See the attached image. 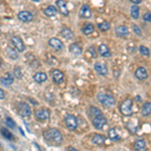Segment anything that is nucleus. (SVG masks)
I'll use <instances>...</instances> for the list:
<instances>
[{"instance_id":"26","label":"nucleus","mask_w":151,"mask_h":151,"mask_svg":"<svg viewBox=\"0 0 151 151\" xmlns=\"http://www.w3.org/2000/svg\"><path fill=\"white\" fill-rule=\"evenodd\" d=\"M130 14L131 17L133 19H138L139 18V14H140V9L137 5H132L130 8Z\"/></svg>"},{"instance_id":"19","label":"nucleus","mask_w":151,"mask_h":151,"mask_svg":"<svg viewBox=\"0 0 151 151\" xmlns=\"http://www.w3.org/2000/svg\"><path fill=\"white\" fill-rule=\"evenodd\" d=\"M80 15L83 18H90L92 16V12H91V8H90L89 5L87 4H84L81 9H80Z\"/></svg>"},{"instance_id":"6","label":"nucleus","mask_w":151,"mask_h":151,"mask_svg":"<svg viewBox=\"0 0 151 151\" xmlns=\"http://www.w3.org/2000/svg\"><path fill=\"white\" fill-rule=\"evenodd\" d=\"M92 124H93L95 129H98V130H101V129L104 128L105 125H107V119L105 118L104 115H100L93 118V121H92Z\"/></svg>"},{"instance_id":"27","label":"nucleus","mask_w":151,"mask_h":151,"mask_svg":"<svg viewBox=\"0 0 151 151\" xmlns=\"http://www.w3.org/2000/svg\"><path fill=\"white\" fill-rule=\"evenodd\" d=\"M62 35L64 36L65 40H73L74 38V32L68 27H65L62 30Z\"/></svg>"},{"instance_id":"9","label":"nucleus","mask_w":151,"mask_h":151,"mask_svg":"<svg viewBox=\"0 0 151 151\" xmlns=\"http://www.w3.org/2000/svg\"><path fill=\"white\" fill-rule=\"evenodd\" d=\"M50 75H52V81L55 82V84L60 85L64 82V79H65L64 73L60 72V70H52V72H50Z\"/></svg>"},{"instance_id":"42","label":"nucleus","mask_w":151,"mask_h":151,"mask_svg":"<svg viewBox=\"0 0 151 151\" xmlns=\"http://www.w3.org/2000/svg\"><path fill=\"white\" fill-rule=\"evenodd\" d=\"M32 1H35V2H38L40 0H32Z\"/></svg>"},{"instance_id":"34","label":"nucleus","mask_w":151,"mask_h":151,"mask_svg":"<svg viewBox=\"0 0 151 151\" xmlns=\"http://www.w3.org/2000/svg\"><path fill=\"white\" fill-rule=\"evenodd\" d=\"M4 122H5V124H6L7 127H9V128H11V129H14V128L16 127V124H15V122H14V121L12 120L11 118H9V117H7V118H5V120H4Z\"/></svg>"},{"instance_id":"38","label":"nucleus","mask_w":151,"mask_h":151,"mask_svg":"<svg viewBox=\"0 0 151 151\" xmlns=\"http://www.w3.org/2000/svg\"><path fill=\"white\" fill-rule=\"evenodd\" d=\"M89 52L91 53V55L93 58H96L97 57V52H96V50H95L94 47H89Z\"/></svg>"},{"instance_id":"2","label":"nucleus","mask_w":151,"mask_h":151,"mask_svg":"<svg viewBox=\"0 0 151 151\" xmlns=\"http://www.w3.org/2000/svg\"><path fill=\"white\" fill-rule=\"evenodd\" d=\"M97 99H98V101L100 103L103 105L104 107H106V108H111V107L115 106V104H116V101L113 96L105 94V93H99L98 96H97Z\"/></svg>"},{"instance_id":"1","label":"nucleus","mask_w":151,"mask_h":151,"mask_svg":"<svg viewBox=\"0 0 151 151\" xmlns=\"http://www.w3.org/2000/svg\"><path fill=\"white\" fill-rule=\"evenodd\" d=\"M43 138L50 144L60 145L63 142L62 133L55 128H50L43 132Z\"/></svg>"},{"instance_id":"28","label":"nucleus","mask_w":151,"mask_h":151,"mask_svg":"<svg viewBox=\"0 0 151 151\" xmlns=\"http://www.w3.org/2000/svg\"><path fill=\"white\" fill-rule=\"evenodd\" d=\"M45 14L48 17H52V16H55L57 14V8L52 5L47 6V8L45 9Z\"/></svg>"},{"instance_id":"30","label":"nucleus","mask_w":151,"mask_h":151,"mask_svg":"<svg viewBox=\"0 0 151 151\" xmlns=\"http://www.w3.org/2000/svg\"><path fill=\"white\" fill-rule=\"evenodd\" d=\"M0 132H1V135L3 136L4 138H6L7 140H13L14 137L13 135H12L11 132H9L8 130L5 128V127H2L1 129H0Z\"/></svg>"},{"instance_id":"31","label":"nucleus","mask_w":151,"mask_h":151,"mask_svg":"<svg viewBox=\"0 0 151 151\" xmlns=\"http://www.w3.org/2000/svg\"><path fill=\"white\" fill-rule=\"evenodd\" d=\"M5 52H6V55H8V58H10L11 60H16V58H18L17 52H16L15 50H13V48L7 47L6 50H5Z\"/></svg>"},{"instance_id":"14","label":"nucleus","mask_w":151,"mask_h":151,"mask_svg":"<svg viewBox=\"0 0 151 151\" xmlns=\"http://www.w3.org/2000/svg\"><path fill=\"white\" fill-rule=\"evenodd\" d=\"M48 45H50V47H52V48H55V50H63V48H64V45H63V42L60 41V40H58L57 37H52L50 38V40H48Z\"/></svg>"},{"instance_id":"33","label":"nucleus","mask_w":151,"mask_h":151,"mask_svg":"<svg viewBox=\"0 0 151 151\" xmlns=\"http://www.w3.org/2000/svg\"><path fill=\"white\" fill-rule=\"evenodd\" d=\"M139 52L140 55H144V57H149L150 55V50L146 47H144V45H140L139 47Z\"/></svg>"},{"instance_id":"23","label":"nucleus","mask_w":151,"mask_h":151,"mask_svg":"<svg viewBox=\"0 0 151 151\" xmlns=\"http://www.w3.org/2000/svg\"><path fill=\"white\" fill-rule=\"evenodd\" d=\"M141 114L143 117H148L151 114V102H146L141 108Z\"/></svg>"},{"instance_id":"36","label":"nucleus","mask_w":151,"mask_h":151,"mask_svg":"<svg viewBox=\"0 0 151 151\" xmlns=\"http://www.w3.org/2000/svg\"><path fill=\"white\" fill-rule=\"evenodd\" d=\"M132 27H133L134 33H135L136 35H138V36H141V35H142V30L140 29L139 26H138V25H133Z\"/></svg>"},{"instance_id":"18","label":"nucleus","mask_w":151,"mask_h":151,"mask_svg":"<svg viewBox=\"0 0 151 151\" xmlns=\"http://www.w3.org/2000/svg\"><path fill=\"white\" fill-rule=\"evenodd\" d=\"M115 33L117 36H119V37H126V36L129 35L128 27H126V26H124V25L117 26L115 28Z\"/></svg>"},{"instance_id":"37","label":"nucleus","mask_w":151,"mask_h":151,"mask_svg":"<svg viewBox=\"0 0 151 151\" xmlns=\"http://www.w3.org/2000/svg\"><path fill=\"white\" fill-rule=\"evenodd\" d=\"M143 20L146 22H151V12H146L143 14Z\"/></svg>"},{"instance_id":"35","label":"nucleus","mask_w":151,"mask_h":151,"mask_svg":"<svg viewBox=\"0 0 151 151\" xmlns=\"http://www.w3.org/2000/svg\"><path fill=\"white\" fill-rule=\"evenodd\" d=\"M13 75H14V77L17 78L18 80L22 79V72H21V70H20V68H19V67H16L15 69H14Z\"/></svg>"},{"instance_id":"3","label":"nucleus","mask_w":151,"mask_h":151,"mask_svg":"<svg viewBox=\"0 0 151 151\" xmlns=\"http://www.w3.org/2000/svg\"><path fill=\"white\" fill-rule=\"evenodd\" d=\"M133 102L131 99H126L121 103L120 107H119V110H120L121 114L124 116H132L133 114V109H132Z\"/></svg>"},{"instance_id":"13","label":"nucleus","mask_w":151,"mask_h":151,"mask_svg":"<svg viewBox=\"0 0 151 151\" xmlns=\"http://www.w3.org/2000/svg\"><path fill=\"white\" fill-rule=\"evenodd\" d=\"M108 137L113 142H118V141L121 140L120 133H119V130L117 128H111L108 131Z\"/></svg>"},{"instance_id":"11","label":"nucleus","mask_w":151,"mask_h":151,"mask_svg":"<svg viewBox=\"0 0 151 151\" xmlns=\"http://www.w3.org/2000/svg\"><path fill=\"white\" fill-rule=\"evenodd\" d=\"M135 78L137 80H139V81H144L148 78V73L147 70H146L145 68L143 67H139L137 70H135Z\"/></svg>"},{"instance_id":"4","label":"nucleus","mask_w":151,"mask_h":151,"mask_svg":"<svg viewBox=\"0 0 151 151\" xmlns=\"http://www.w3.org/2000/svg\"><path fill=\"white\" fill-rule=\"evenodd\" d=\"M18 113L21 117H30L31 115V108L30 106L25 102H20L17 105Z\"/></svg>"},{"instance_id":"8","label":"nucleus","mask_w":151,"mask_h":151,"mask_svg":"<svg viewBox=\"0 0 151 151\" xmlns=\"http://www.w3.org/2000/svg\"><path fill=\"white\" fill-rule=\"evenodd\" d=\"M50 117V112L47 109H40L35 111V118L38 121H47Z\"/></svg>"},{"instance_id":"41","label":"nucleus","mask_w":151,"mask_h":151,"mask_svg":"<svg viewBox=\"0 0 151 151\" xmlns=\"http://www.w3.org/2000/svg\"><path fill=\"white\" fill-rule=\"evenodd\" d=\"M68 151H79V150H77L76 148H74V147H68Z\"/></svg>"},{"instance_id":"32","label":"nucleus","mask_w":151,"mask_h":151,"mask_svg":"<svg viewBox=\"0 0 151 151\" xmlns=\"http://www.w3.org/2000/svg\"><path fill=\"white\" fill-rule=\"evenodd\" d=\"M98 28L101 31H107L111 28V24L109 22H107V21H103V22L98 24Z\"/></svg>"},{"instance_id":"24","label":"nucleus","mask_w":151,"mask_h":151,"mask_svg":"<svg viewBox=\"0 0 151 151\" xmlns=\"http://www.w3.org/2000/svg\"><path fill=\"white\" fill-rule=\"evenodd\" d=\"M33 80L38 83V84H41V83L45 82L47 80V76L45 73H36V74L33 76Z\"/></svg>"},{"instance_id":"22","label":"nucleus","mask_w":151,"mask_h":151,"mask_svg":"<svg viewBox=\"0 0 151 151\" xmlns=\"http://www.w3.org/2000/svg\"><path fill=\"white\" fill-rule=\"evenodd\" d=\"M92 142L96 145H103L106 142V137L104 135H101V134H95L93 138H92Z\"/></svg>"},{"instance_id":"29","label":"nucleus","mask_w":151,"mask_h":151,"mask_svg":"<svg viewBox=\"0 0 151 151\" xmlns=\"http://www.w3.org/2000/svg\"><path fill=\"white\" fill-rule=\"evenodd\" d=\"M89 114H90V116H92L93 118H95V117H97V116H100V115H103L102 111L100 110L99 108H97V107H94V106L90 107Z\"/></svg>"},{"instance_id":"40","label":"nucleus","mask_w":151,"mask_h":151,"mask_svg":"<svg viewBox=\"0 0 151 151\" xmlns=\"http://www.w3.org/2000/svg\"><path fill=\"white\" fill-rule=\"evenodd\" d=\"M132 3H134V5H137V4H139L142 2V0H130Z\"/></svg>"},{"instance_id":"21","label":"nucleus","mask_w":151,"mask_h":151,"mask_svg":"<svg viewBox=\"0 0 151 151\" xmlns=\"http://www.w3.org/2000/svg\"><path fill=\"white\" fill-rule=\"evenodd\" d=\"M134 149L136 151H145L146 150V141L144 139H138L134 143Z\"/></svg>"},{"instance_id":"10","label":"nucleus","mask_w":151,"mask_h":151,"mask_svg":"<svg viewBox=\"0 0 151 151\" xmlns=\"http://www.w3.org/2000/svg\"><path fill=\"white\" fill-rule=\"evenodd\" d=\"M94 69L96 70V73L100 76H103V77H106L108 75V68L107 65L103 64V63H96L94 65Z\"/></svg>"},{"instance_id":"20","label":"nucleus","mask_w":151,"mask_h":151,"mask_svg":"<svg viewBox=\"0 0 151 151\" xmlns=\"http://www.w3.org/2000/svg\"><path fill=\"white\" fill-rule=\"evenodd\" d=\"M70 52H72L73 55H81L82 52H83V48L81 45H79V43L75 42V43H72V45H70Z\"/></svg>"},{"instance_id":"7","label":"nucleus","mask_w":151,"mask_h":151,"mask_svg":"<svg viewBox=\"0 0 151 151\" xmlns=\"http://www.w3.org/2000/svg\"><path fill=\"white\" fill-rule=\"evenodd\" d=\"M11 42L13 45V47L16 48V50L19 52H22L25 50V45H24L22 40H21L19 36L17 35H13L11 37Z\"/></svg>"},{"instance_id":"16","label":"nucleus","mask_w":151,"mask_h":151,"mask_svg":"<svg viewBox=\"0 0 151 151\" xmlns=\"http://www.w3.org/2000/svg\"><path fill=\"white\" fill-rule=\"evenodd\" d=\"M17 17L22 22H29L33 19V15L29 11H20L18 13Z\"/></svg>"},{"instance_id":"15","label":"nucleus","mask_w":151,"mask_h":151,"mask_svg":"<svg viewBox=\"0 0 151 151\" xmlns=\"http://www.w3.org/2000/svg\"><path fill=\"white\" fill-rule=\"evenodd\" d=\"M0 82H1V84L3 85V86H6V87L11 86L14 82V77L10 74V73H6L3 77H1Z\"/></svg>"},{"instance_id":"39","label":"nucleus","mask_w":151,"mask_h":151,"mask_svg":"<svg viewBox=\"0 0 151 151\" xmlns=\"http://www.w3.org/2000/svg\"><path fill=\"white\" fill-rule=\"evenodd\" d=\"M4 98H5V92L2 89H0V100H3Z\"/></svg>"},{"instance_id":"12","label":"nucleus","mask_w":151,"mask_h":151,"mask_svg":"<svg viewBox=\"0 0 151 151\" xmlns=\"http://www.w3.org/2000/svg\"><path fill=\"white\" fill-rule=\"evenodd\" d=\"M55 3H57V7L58 8V10H60V12L63 14V15H65V16L69 15L70 12L67 7V2H65V0H57Z\"/></svg>"},{"instance_id":"25","label":"nucleus","mask_w":151,"mask_h":151,"mask_svg":"<svg viewBox=\"0 0 151 151\" xmlns=\"http://www.w3.org/2000/svg\"><path fill=\"white\" fill-rule=\"evenodd\" d=\"M95 30V26L93 23H87L84 25V27L82 28V31L85 35H92Z\"/></svg>"},{"instance_id":"17","label":"nucleus","mask_w":151,"mask_h":151,"mask_svg":"<svg viewBox=\"0 0 151 151\" xmlns=\"http://www.w3.org/2000/svg\"><path fill=\"white\" fill-rule=\"evenodd\" d=\"M98 52H99V55L103 58H109L111 57V50H109V47H107L105 43H101L99 45V48H98Z\"/></svg>"},{"instance_id":"5","label":"nucleus","mask_w":151,"mask_h":151,"mask_svg":"<svg viewBox=\"0 0 151 151\" xmlns=\"http://www.w3.org/2000/svg\"><path fill=\"white\" fill-rule=\"evenodd\" d=\"M65 124L70 130H76L78 128V120L74 115L68 114L65 117Z\"/></svg>"}]
</instances>
